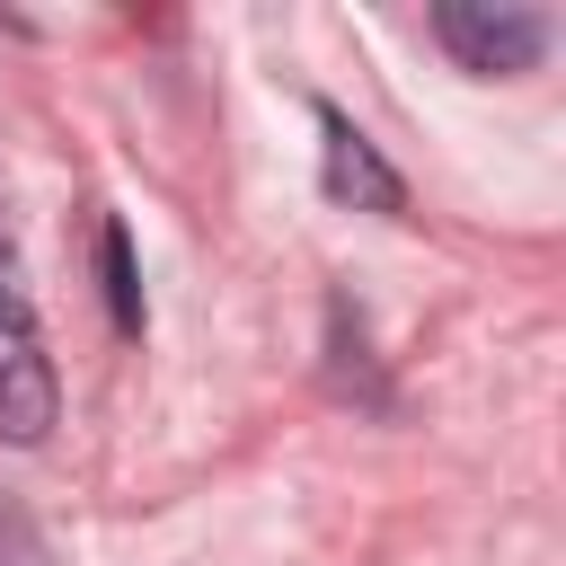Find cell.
<instances>
[{
	"mask_svg": "<svg viewBox=\"0 0 566 566\" xmlns=\"http://www.w3.org/2000/svg\"><path fill=\"white\" fill-rule=\"evenodd\" d=\"M433 35L460 53V71H495V80H513V71H531L548 53V18L539 9H469V0H451V9H433Z\"/></svg>",
	"mask_w": 566,
	"mask_h": 566,
	"instance_id": "6da1fadb",
	"label": "cell"
},
{
	"mask_svg": "<svg viewBox=\"0 0 566 566\" xmlns=\"http://www.w3.org/2000/svg\"><path fill=\"white\" fill-rule=\"evenodd\" d=\"M97 274H106V310L124 336H142V274H133V239L124 221H97Z\"/></svg>",
	"mask_w": 566,
	"mask_h": 566,
	"instance_id": "277c9868",
	"label": "cell"
},
{
	"mask_svg": "<svg viewBox=\"0 0 566 566\" xmlns=\"http://www.w3.org/2000/svg\"><path fill=\"white\" fill-rule=\"evenodd\" d=\"M9 327H35V301H27V274H18V248L0 239V336Z\"/></svg>",
	"mask_w": 566,
	"mask_h": 566,
	"instance_id": "5b68a950",
	"label": "cell"
},
{
	"mask_svg": "<svg viewBox=\"0 0 566 566\" xmlns=\"http://www.w3.org/2000/svg\"><path fill=\"white\" fill-rule=\"evenodd\" d=\"M318 186H327L336 203H354V212H398V203H407V186H398V168L380 159V142H371L345 106H327V97H318Z\"/></svg>",
	"mask_w": 566,
	"mask_h": 566,
	"instance_id": "7a4b0ae2",
	"label": "cell"
},
{
	"mask_svg": "<svg viewBox=\"0 0 566 566\" xmlns=\"http://www.w3.org/2000/svg\"><path fill=\"white\" fill-rule=\"evenodd\" d=\"M53 416H62L53 363H44L35 327H9V336H0V442H44Z\"/></svg>",
	"mask_w": 566,
	"mask_h": 566,
	"instance_id": "3957f363",
	"label": "cell"
}]
</instances>
